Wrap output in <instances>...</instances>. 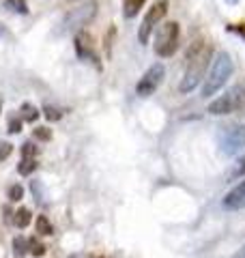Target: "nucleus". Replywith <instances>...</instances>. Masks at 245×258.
<instances>
[{"label":"nucleus","mask_w":245,"mask_h":258,"mask_svg":"<svg viewBox=\"0 0 245 258\" xmlns=\"http://www.w3.org/2000/svg\"><path fill=\"white\" fill-rule=\"evenodd\" d=\"M168 0H157V3L151 5V9L146 11V18L142 20V26L138 28V39H140V43H146L151 37L153 28L157 26V24L163 20V15L168 13Z\"/></svg>","instance_id":"6"},{"label":"nucleus","mask_w":245,"mask_h":258,"mask_svg":"<svg viewBox=\"0 0 245 258\" xmlns=\"http://www.w3.org/2000/svg\"><path fill=\"white\" fill-rule=\"evenodd\" d=\"M243 108H245V84H234L224 95H219L215 101L209 103V114L224 116V114L239 112Z\"/></svg>","instance_id":"4"},{"label":"nucleus","mask_w":245,"mask_h":258,"mask_svg":"<svg viewBox=\"0 0 245 258\" xmlns=\"http://www.w3.org/2000/svg\"><path fill=\"white\" fill-rule=\"evenodd\" d=\"M13 153V144L11 142H5V140H0V161H5V159H9V155Z\"/></svg>","instance_id":"24"},{"label":"nucleus","mask_w":245,"mask_h":258,"mask_svg":"<svg viewBox=\"0 0 245 258\" xmlns=\"http://www.w3.org/2000/svg\"><path fill=\"white\" fill-rule=\"evenodd\" d=\"M20 112H22V120H26V123H35V120L39 118V114L41 112L32 106V103H22V108H20Z\"/></svg>","instance_id":"15"},{"label":"nucleus","mask_w":245,"mask_h":258,"mask_svg":"<svg viewBox=\"0 0 245 258\" xmlns=\"http://www.w3.org/2000/svg\"><path fill=\"white\" fill-rule=\"evenodd\" d=\"M232 58L228 52H217L213 56V64H211V71H209V78L204 80V86H202V97H213L219 88H222L228 78L232 76Z\"/></svg>","instance_id":"3"},{"label":"nucleus","mask_w":245,"mask_h":258,"mask_svg":"<svg viewBox=\"0 0 245 258\" xmlns=\"http://www.w3.org/2000/svg\"><path fill=\"white\" fill-rule=\"evenodd\" d=\"M213 60V45H211L207 39H196L187 50V60H185V74L181 78V84H178V91L183 95L192 93L198 82L204 78V71H207L209 62Z\"/></svg>","instance_id":"1"},{"label":"nucleus","mask_w":245,"mask_h":258,"mask_svg":"<svg viewBox=\"0 0 245 258\" xmlns=\"http://www.w3.org/2000/svg\"><path fill=\"white\" fill-rule=\"evenodd\" d=\"M39 149L35 147V142H24L22 144V157H37Z\"/></svg>","instance_id":"22"},{"label":"nucleus","mask_w":245,"mask_h":258,"mask_svg":"<svg viewBox=\"0 0 245 258\" xmlns=\"http://www.w3.org/2000/svg\"><path fill=\"white\" fill-rule=\"evenodd\" d=\"M5 5L9 7V9H13L15 13H20V15H26L28 13L26 0H5Z\"/></svg>","instance_id":"18"},{"label":"nucleus","mask_w":245,"mask_h":258,"mask_svg":"<svg viewBox=\"0 0 245 258\" xmlns=\"http://www.w3.org/2000/svg\"><path fill=\"white\" fill-rule=\"evenodd\" d=\"M7 132L20 134V132H22V118H18V116H9V120H7Z\"/></svg>","instance_id":"21"},{"label":"nucleus","mask_w":245,"mask_h":258,"mask_svg":"<svg viewBox=\"0 0 245 258\" xmlns=\"http://www.w3.org/2000/svg\"><path fill=\"white\" fill-rule=\"evenodd\" d=\"M67 3H78V0H67Z\"/></svg>","instance_id":"29"},{"label":"nucleus","mask_w":245,"mask_h":258,"mask_svg":"<svg viewBox=\"0 0 245 258\" xmlns=\"http://www.w3.org/2000/svg\"><path fill=\"white\" fill-rule=\"evenodd\" d=\"M28 252H30L32 256L41 258V256H43V254L47 252V247H45L43 243H41V241H39L37 237H30V239H28Z\"/></svg>","instance_id":"17"},{"label":"nucleus","mask_w":245,"mask_h":258,"mask_svg":"<svg viewBox=\"0 0 245 258\" xmlns=\"http://www.w3.org/2000/svg\"><path fill=\"white\" fill-rule=\"evenodd\" d=\"M7 196H9V200H13V203H18V200L24 198V187L22 185H11L9 191H7Z\"/></svg>","instance_id":"20"},{"label":"nucleus","mask_w":245,"mask_h":258,"mask_svg":"<svg viewBox=\"0 0 245 258\" xmlns=\"http://www.w3.org/2000/svg\"><path fill=\"white\" fill-rule=\"evenodd\" d=\"M178 43H181V26L176 22H166L155 37V54L161 58H170L176 54Z\"/></svg>","instance_id":"5"},{"label":"nucleus","mask_w":245,"mask_h":258,"mask_svg":"<svg viewBox=\"0 0 245 258\" xmlns=\"http://www.w3.org/2000/svg\"><path fill=\"white\" fill-rule=\"evenodd\" d=\"M245 174V153L239 157V161H236V166H234V170H232V176L236 179V176H243Z\"/></svg>","instance_id":"25"},{"label":"nucleus","mask_w":245,"mask_h":258,"mask_svg":"<svg viewBox=\"0 0 245 258\" xmlns=\"http://www.w3.org/2000/svg\"><path fill=\"white\" fill-rule=\"evenodd\" d=\"M222 205H224V209H228V211H241V209H245V179L226 194Z\"/></svg>","instance_id":"9"},{"label":"nucleus","mask_w":245,"mask_h":258,"mask_svg":"<svg viewBox=\"0 0 245 258\" xmlns=\"http://www.w3.org/2000/svg\"><path fill=\"white\" fill-rule=\"evenodd\" d=\"M76 54L80 56V58H95V43H93V37L88 35V32H78L76 35Z\"/></svg>","instance_id":"10"},{"label":"nucleus","mask_w":245,"mask_h":258,"mask_svg":"<svg viewBox=\"0 0 245 258\" xmlns=\"http://www.w3.org/2000/svg\"><path fill=\"white\" fill-rule=\"evenodd\" d=\"M39 168V161L35 159V157H22V161L18 164V172L22 174V176H28V174H32Z\"/></svg>","instance_id":"13"},{"label":"nucleus","mask_w":245,"mask_h":258,"mask_svg":"<svg viewBox=\"0 0 245 258\" xmlns=\"http://www.w3.org/2000/svg\"><path fill=\"white\" fill-rule=\"evenodd\" d=\"M228 32H236V35H241L245 39V24H230V26H228Z\"/></svg>","instance_id":"26"},{"label":"nucleus","mask_w":245,"mask_h":258,"mask_svg":"<svg viewBox=\"0 0 245 258\" xmlns=\"http://www.w3.org/2000/svg\"><path fill=\"white\" fill-rule=\"evenodd\" d=\"M30 220H32V213H30V209H26V207H22V209H18L15 211V217H13V224L18 226L20 230H24L26 226L30 224Z\"/></svg>","instance_id":"12"},{"label":"nucleus","mask_w":245,"mask_h":258,"mask_svg":"<svg viewBox=\"0 0 245 258\" xmlns=\"http://www.w3.org/2000/svg\"><path fill=\"white\" fill-rule=\"evenodd\" d=\"M146 0H122V15H125L127 20L136 18L138 13H140V9L144 7Z\"/></svg>","instance_id":"11"},{"label":"nucleus","mask_w":245,"mask_h":258,"mask_svg":"<svg viewBox=\"0 0 245 258\" xmlns=\"http://www.w3.org/2000/svg\"><path fill=\"white\" fill-rule=\"evenodd\" d=\"M26 254H28V239L18 235L13 239V256L15 258H24Z\"/></svg>","instance_id":"14"},{"label":"nucleus","mask_w":245,"mask_h":258,"mask_svg":"<svg viewBox=\"0 0 245 258\" xmlns=\"http://www.w3.org/2000/svg\"><path fill=\"white\" fill-rule=\"evenodd\" d=\"M37 232L39 235H43V237L54 235V226H52L50 220H47V215H39L37 217Z\"/></svg>","instance_id":"16"},{"label":"nucleus","mask_w":245,"mask_h":258,"mask_svg":"<svg viewBox=\"0 0 245 258\" xmlns=\"http://www.w3.org/2000/svg\"><path fill=\"white\" fill-rule=\"evenodd\" d=\"M228 3H230V5H234V3H239V0H228Z\"/></svg>","instance_id":"28"},{"label":"nucleus","mask_w":245,"mask_h":258,"mask_svg":"<svg viewBox=\"0 0 245 258\" xmlns=\"http://www.w3.org/2000/svg\"><path fill=\"white\" fill-rule=\"evenodd\" d=\"M232 258H245V245H241L239 249H236V252L232 254Z\"/></svg>","instance_id":"27"},{"label":"nucleus","mask_w":245,"mask_h":258,"mask_svg":"<svg viewBox=\"0 0 245 258\" xmlns=\"http://www.w3.org/2000/svg\"><path fill=\"white\" fill-rule=\"evenodd\" d=\"M219 147H222L224 155H236L245 147V123L228 127L226 132L219 136Z\"/></svg>","instance_id":"8"},{"label":"nucleus","mask_w":245,"mask_h":258,"mask_svg":"<svg viewBox=\"0 0 245 258\" xmlns=\"http://www.w3.org/2000/svg\"><path fill=\"white\" fill-rule=\"evenodd\" d=\"M97 9H99V5H97L95 0H88V3L78 5L76 9H71L60 20L58 28H56V35L67 37V35H78V32H82V28H84L86 24H91L95 20Z\"/></svg>","instance_id":"2"},{"label":"nucleus","mask_w":245,"mask_h":258,"mask_svg":"<svg viewBox=\"0 0 245 258\" xmlns=\"http://www.w3.org/2000/svg\"><path fill=\"white\" fill-rule=\"evenodd\" d=\"M35 138L37 140H43V142L52 140V129L50 127H37L35 129Z\"/></svg>","instance_id":"23"},{"label":"nucleus","mask_w":245,"mask_h":258,"mask_svg":"<svg viewBox=\"0 0 245 258\" xmlns=\"http://www.w3.org/2000/svg\"><path fill=\"white\" fill-rule=\"evenodd\" d=\"M43 116H45L47 120H52V123H56V120H60L63 112L56 108V106H43Z\"/></svg>","instance_id":"19"},{"label":"nucleus","mask_w":245,"mask_h":258,"mask_svg":"<svg viewBox=\"0 0 245 258\" xmlns=\"http://www.w3.org/2000/svg\"><path fill=\"white\" fill-rule=\"evenodd\" d=\"M69 258H78V256H69Z\"/></svg>","instance_id":"30"},{"label":"nucleus","mask_w":245,"mask_h":258,"mask_svg":"<svg viewBox=\"0 0 245 258\" xmlns=\"http://www.w3.org/2000/svg\"><path fill=\"white\" fill-rule=\"evenodd\" d=\"M0 110H3V103H0Z\"/></svg>","instance_id":"31"},{"label":"nucleus","mask_w":245,"mask_h":258,"mask_svg":"<svg viewBox=\"0 0 245 258\" xmlns=\"http://www.w3.org/2000/svg\"><path fill=\"white\" fill-rule=\"evenodd\" d=\"M163 78H166V67H163L161 62L151 64V67L146 69V74L140 78V82H138V86H136L138 97H151V95H153V93L161 86Z\"/></svg>","instance_id":"7"}]
</instances>
